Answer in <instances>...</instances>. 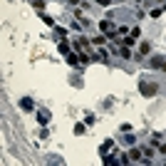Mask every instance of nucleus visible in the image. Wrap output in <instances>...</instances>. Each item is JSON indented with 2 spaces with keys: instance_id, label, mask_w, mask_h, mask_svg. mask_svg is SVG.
Listing matches in <instances>:
<instances>
[{
  "instance_id": "1",
  "label": "nucleus",
  "mask_w": 166,
  "mask_h": 166,
  "mask_svg": "<svg viewBox=\"0 0 166 166\" xmlns=\"http://www.w3.org/2000/svg\"><path fill=\"white\" fill-rule=\"evenodd\" d=\"M139 89H141V94H144V97H154V94H156V84H146V82H141V84H139Z\"/></svg>"
},
{
  "instance_id": "2",
  "label": "nucleus",
  "mask_w": 166,
  "mask_h": 166,
  "mask_svg": "<svg viewBox=\"0 0 166 166\" xmlns=\"http://www.w3.org/2000/svg\"><path fill=\"white\" fill-rule=\"evenodd\" d=\"M20 107H23V109H25V112H33V109H35V104H33V99H23V102H20Z\"/></svg>"
},
{
  "instance_id": "3",
  "label": "nucleus",
  "mask_w": 166,
  "mask_h": 166,
  "mask_svg": "<svg viewBox=\"0 0 166 166\" xmlns=\"http://www.w3.org/2000/svg\"><path fill=\"white\" fill-rule=\"evenodd\" d=\"M99 30H102V33H112V23H109V20H102V23H99Z\"/></svg>"
},
{
  "instance_id": "4",
  "label": "nucleus",
  "mask_w": 166,
  "mask_h": 166,
  "mask_svg": "<svg viewBox=\"0 0 166 166\" xmlns=\"http://www.w3.org/2000/svg\"><path fill=\"white\" fill-rule=\"evenodd\" d=\"M127 156H129V161H136V159L141 156V151H139V149H132V151H129Z\"/></svg>"
},
{
  "instance_id": "5",
  "label": "nucleus",
  "mask_w": 166,
  "mask_h": 166,
  "mask_svg": "<svg viewBox=\"0 0 166 166\" xmlns=\"http://www.w3.org/2000/svg\"><path fill=\"white\" fill-rule=\"evenodd\" d=\"M149 50H151V45H149V42H141V47H139V55H149Z\"/></svg>"
},
{
  "instance_id": "6",
  "label": "nucleus",
  "mask_w": 166,
  "mask_h": 166,
  "mask_svg": "<svg viewBox=\"0 0 166 166\" xmlns=\"http://www.w3.org/2000/svg\"><path fill=\"white\" fill-rule=\"evenodd\" d=\"M37 122H40V124H47V122H50L47 112H40V114H37Z\"/></svg>"
},
{
  "instance_id": "7",
  "label": "nucleus",
  "mask_w": 166,
  "mask_h": 166,
  "mask_svg": "<svg viewBox=\"0 0 166 166\" xmlns=\"http://www.w3.org/2000/svg\"><path fill=\"white\" fill-rule=\"evenodd\" d=\"M77 57H79V55H72V52H67V62H69L72 67L77 65Z\"/></svg>"
},
{
  "instance_id": "8",
  "label": "nucleus",
  "mask_w": 166,
  "mask_h": 166,
  "mask_svg": "<svg viewBox=\"0 0 166 166\" xmlns=\"http://www.w3.org/2000/svg\"><path fill=\"white\" fill-rule=\"evenodd\" d=\"M40 18H42V20H45V25H50V28H55V20H52V18H50V15H40Z\"/></svg>"
},
{
  "instance_id": "9",
  "label": "nucleus",
  "mask_w": 166,
  "mask_h": 166,
  "mask_svg": "<svg viewBox=\"0 0 166 166\" xmlns=\"http://www.w3.org/2000/svg\"><path fill=\"white\" fill-rule=\"evenodd\" d=\"M151 67H164V60H161V57H154V60H151Z\"/></svg>"
},
{
  "instance_id": "10",
  "label": "nucleus",
  "mask_w": 166,
  "mask_h": 166,
  "mask_svg": "<svg viewBox=\"0 0 166 166\" xmlns=\"http://www.w3.org/2000/svg\"><path fill=\"white\" fill-rule=\"evenodd\" d=\"M134 40H136V37H132V35H129V37H124V45H127V47H132Z\"/></svg>"
},
{
  "instance_id": "11",
  "label": "nucleus",
  "mask_w": 166,
  "mask_h": 166,
  "mask_svg": "<svg viewBox=\"0 0 166 166\" xmlns=\"http://www.w3.org/2000/svg\"><path fill=\"white\" fill-rule=\"evenodd\" d=\"M60 52H65V55L69 52V45H67V42H60Z\"/></svg>"
},
{
  "instance_id": "12",
  "label": "nucleus",
  "mask_w": 166,
  "mask_h": 166,
  "mask_svg": "<svg viewBox=\"0 0 166 166\" xmlns=\"http://www.w3.org/2000/svg\"><path fill=\"white\" fill-rule=\"evenodd\" d=\"M144 156H146V161H151V156H154V151H151V149H144Z\"/></svg>"
},
{
  "instance_id": "13",
  "label": "nucleus",
  "mask_w": 166,
  "mask_h": 166,
  "mask_svg": "<svg viewBox=\"0 0 166 166\" xmlns=\"http://www.w3.org/2000/svg\"><path fill=\"white\" fill-rule=\"evenodd\" d=\"M33 5H35V8H37V10H42V8H45V0H35Z\"/></svg>"
},
{
  "instance_id": "14",
  "label": "nucleus",
  "mask_w": 166,
  "mask_h": 166,
  "mask_svg": "<svg viewBox=\"0 0 166 166\" xmlns=\"http://www.w3.org/2000/svg\"><path fill=\"white\" fill-rule=\"evenodd\" d=\"M74 134H84V124H77L74 127Z\"/></svg>"
},
{
  "instance_id": "15",
  "label": "nucleus",
  "mask_w": 166,
  "mask_h": 166,
  "mask_svg": "<svg viewBox=\"0 0 166 166\" xmlns=\"http://www.w3.org/2000/svg\"><path fill=\"white\" fill-rule=\"evenodd\" d=\"M159 151H161V154H166V144H161V146H159Z\"/></svg>"
},
{
  "instance_id": "16",
  "label": "nucleus",
  "mask_w": 166,
  "mask_h": 166,
  "mask_svg": "<svg viewBox=\"0 0 166 166\" xmlns=\"http://www.w3.org/2000/svg\"><path fill=\"white\" fill-rule=\"evenodd\" d=\"M97 3H99V5H109V0H97Z\"/></svg>"
},
{
  "instance_id": "17",
  "label": "nucleus",
  "mask_w": 166,
  "mask_h": 166,
  "mask_svg": "<svg viewBox=\"0 0 166 166\" xmlns=\"http://www.w3.org/2000/svg\"><path fill=\"white\" fill-rule=\"evenodd\" d=\"M164 72H166V62H164Z\"/></svg>"
}]
</instances>
